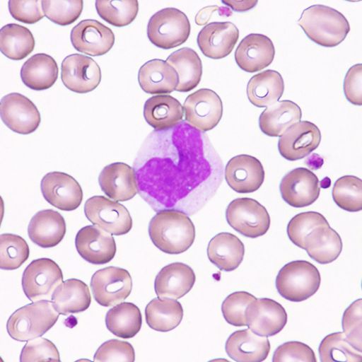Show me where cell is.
<instances>
[{"label":"cell","mask_w":362,"mask_h":362,"mask_svg":"<svg viewBox=\"0 0 362 362\" xmlns=\"http://www.w3.org/2000/svg\"><path fill=\"white\" fill-rule=\"evenodd\" d=\"M320 274L312 263L293 261L286 264L276 279L280 295L293 303H300L312 297L319 289Z\"/></svg>","instance_id":"obj_5"},{"label":"cell","mask_w":362,"mask_h":362,"mask_svg":"<svg viewBox=\"0 0 362 362\" xmlns=\"http://www.w3.org/2000/svg\"><path fill=\"white\" fill-rule=\"evenodd\" d=\"M45 16L59 25H69L74 23L81 16L83 2L82 0L74 1H42Z\"/></svg>","instance_id":"obj_45"},{"label":"cell","mask_w":362,"mask_h":362,"mask_svg":"<svg viewBox=\"0 0 362 362\" xmlns=\"http://www.w3.org/2000/svg\"><path fill=\"white\" fill-rule=\"evenodd\" d=\"M20 360L21 362H59L60 358L54 344L39 337L28 341L21 351Z\"/></svg>","instance_id":"obj_46"},{"label":"cell","mask_w":362,"mask_h":362,"mask_svg":"<svg viewBox=\"0 0 362 362\" xmlns=\"http://www.w3.org/2000/svg\"><path fill=\"white\" fill-rule=\"evenodd\" d=\"M35 47L34 36L29 29L16 23L5 25L0 31V50L8 58L21 60L31 54Z\"/></svg>","instance_id":"obj_38"},{"label":"cell","mask_w":362,"mask_h":362,"mask_svg":"<svg viewBox=\"0 0 362 362\" xmlns=\"http://www.w3.org/2000/svg\"><path fill=\"white\" fill-rule=\"evenodd\" d=\"M144 115L146 123L155 131H163L182 122L185 110L175 98L170 95H157L146 100Z\"/></svg>","instance_id":"obj_27"},{"label":"cell","mask_w":362,"mask_h":362,"mask_svg":"<svg viewBox=\"0 0 362 362\" xmlns=\"http://www.w3.org/2000/svg\"><path fill=\"white\" fill-rule=\"evenodd\" d=\"M0 115L11 130L22 135L34 133L41 123V116L37 106L18 93L8 95L2 99Z\"/></svg>","instance_id":"obj_12"},{"label":"cell","mask_w":362,"mask_h":362,"mask_svg":"<svg viewBox=\"0 0 362 362\" xmlns=\"http://www.w3.org/2000/svg\"><path fill=\"white\" fill-rule=\"evenodd\" d=\"M329 226L325 218L319 213L307 212L298 214L289 222L287 233L292 243L305 250V240L317 228Z\"/></svg>","instance_id":"obj_43"},{"label":"cell","mask_w":362,"mask_h":362,"mask_svg":"<svg viewBox=\"0 0 362 362\" xmlns=\"http://www.w3.org/2000/svg\"><path fill=\"white\" fill-rule=\"evenodd\" d=\"M225 177L227 184L233 191L239 194H250L262 187L264 180V170L257 158L240 155L228 163Z\"/></svg>","instance_id":"obj_20"},{"label":"cell","mask_w":362,"mask_h":362,"mask_svg":"<svg viewBox=\"0 0 362 362\" xmlns=\"http://www.w3.org/2000/svg\"><path fill=\"white\" fill-rule=\"evenodd\" d=\"M96 9L102 19L108 23L123 27L131 24L136 19L139 12V3L136 0H98Z\"/></svg>","instance_id":"obj_41"},{"label":"cell","mask_w":362,"mask_h":362,"mask_svg":"<svg viewBox=\"0 0 362 362\" xmlns=\"http://www.w3.org/2000/svg\"><path fill=\"white\" fill-rule=\"evenodd\" d=\"M62 79L72 92L86 94L93 92L100 85L102 74L100 66L93 58L74 54L64 60Z\"/></svg>","instance_id":"obj_13"},{"label":"cell","mask_w":362,"mask_h":362,"mask_svg":"<svg viewBox=\"0 0 362 362\" xmlns=\"http://www.w3.org/2000/svg\"><path fill=\"white\" fill-rule=\"evenodd\" d=\"M59 314L49 300L28 305L16 310L9 318L7 324L8 334L18 341L41 337L55 325Z\"/></svg>","instance_id":"obj_4"},{"label":"cell","mask_w":362,"mask_h":362,"mask_svg":"<svg viewBox=\"0 0 362 362\" xmlns=\"http://www.w3.org/2000/svg\"><path fill=\"white\" fill-rule=\"evenodd\" d=\"M52 300L60 315H69L88 309L92 296L86 284L78 279H69L57 287Z\"/></svg>","instance_id":"obj_32"},{"label":"cell","mask_w":362,"mask_h":362,"mask_svg":"<svg viewBox=\"0 0 362 362\" xmlns=\"http://www.w3.org/2000/svg\"><path fill=\"white\" fill-rule=\"evenodd\" d=\"M71 40L78 52L90 56H101L107 53L115 43L112 30L96 20H84L71 31Z\"/></svg>","instance_id":"obj_19"},{"label":"cell","mask_w":362,"mask_h":362,"mask_svg":"<svg viewBox=\"0 0 362 362\" xmlns=\"http://www.w3.org/2000/svg\"><path fill=\"white\" fill-rule=\"evenodd\" d=\"M257 2L256 0L255 1H225L223 0L222 3L227 6H229L233 11L235 12H247L252 9H253L257 5Z\"/></svg>","instance_id":"obj_52"},{"label":"cell","mask_w":362,"mask_h":362,"mask_svg":"<svg viewBox=\"0 0 362 362\" xmlns=\"http://www.w3.org/2000/svg\"><path fill=\"white\" fill-rule=\"evenodd\" d=\"M63 282L62 269L55 262L47 258L31 262L25 268L22 278L23 291L33 303L52 298L55 290Z\"/></svg>","instance_id":"obj_8"},{"label":"cell","mask_w":362,"mask_h":362,"mask_svg":"<svg viewBox=\"0 0 362 362\" xmlns=\"http://www.w3.org/2000/svg\"><path fill=\"white\" fill-rule=\"evenodd\" d=\"M191 33V24L182 11L173 8H165L150 18L147 36L156 47L170 49L185 44Z\"/></svg>","instance_id":"obj_6"},{"label":"cell","mask_w":362,"mask_h":362,"mask_svg":"<svg viewBox=\"0 0 362 362\" xmlns=\"http://www.w3.org/2000/svg\"><path fill=\"white\" fill-rule=\"evenodd\" d=\"M84 213L90 223L112 235H125L130 232L133 226L128 209L122 204L103 196L88 199L84 206Z\"/></svg>","instance_id":"obj_9"},{"label":"cell","mask_w":362,"mask_h":362,"mask_svg":"<svg viewBox=\"0 0 362 362\" xmlns=\"http://www.w3.org/2000/svg\"><path fill=\"white\" fill-rule=\"evenodd\" d=\"M321 132L316 125L299 122L293 125L281 136L279 141V153L289 161L305 158L319 146Z\"/></svg>","instance_id":"obj_17"},{"label":"cell","mask_w":362,"mask_h":362,"mask_svg":"<svg viewBox=\"0 0 362 362\" xmlns=\"http://www.w3.org/2000/svg\"><path fill=\"white\" fill-rule=\"evenodd\" d=\"M95 361H135V351L128 342L110 340L104 343L97 351Z\"/></svg>","instance_id":"obj_48"},{"label":"cell","mask_w":362,"mask_h":362,"mask_svg":"<svg viewBox=\"0 0 362 362\" xmlns=\"http://www.w3.org/2000/svg\"><path fill=\"white\" fill-rule=\"evenodd\" d=\"M103 192L115 202H127L138 194L136 173L123 163L106 166L99 177Z\"/></svg>","instance_id":"obj_23"},{"label":"cell","mask_w":362,"mask_h":362,"mask_svg":"<svg viewBox=\"0 0 362 362\" xmlns=\"http://www.w3.org/2000/svg\"><path fill=\"white\" fill-rule=\"evenodd\" d=\"M138 194L156 213L196 214L220 187L223 165L208 136L186 122L154 131L135 158Z\"/></svg>","instance_id":"obj_1"},{"label":"cell","mask_w":362,"mask_h":362,"mask_svg":"<svg viewBox=\"0 0 362 362\" xmlns=\"http://www.w3.org/2000/svg\"><path fill=\"white\" fill-rule=\"evenodd\" d=\"M301 110L290 100L277 102L260 115L259 128L268 136L280 137L293 125L300 122Z\"/></svg>","instance_id":"obj_30"},{"label":"cell","mask_w":362,"mask_h":362,"mask_svg":"<svg viewBox=\"0 0 362 362\" xmlns=\"http://www.w3.org/2000/svg\"><path fill=\"white\" fill-rule=\"evenodd\" d=\"M267 338L259 336L250 329L237 330L226 341V350L232 359L238 362H261L270 351Z\"/></svg>","instance_id":"obj_25"},{"label":"cell","mask_w":362,"mask_h":362,"mask_svg":"<svg viewBox=\"0 0 362 362\" xmlns=\"http://www.w3.org/2000/svg\"><path fill=\"white\" fill-rule=\"evenodd\" d=\"M76 247L80 256L94 264H105L116 254L115 240L111 233L98 226L81 228L76 237Z\"/></svg>","instance_id":"obj_18"},{"label":"cell","mask_w":362,"mask_h":362,"mask_svg":"<svg viewBox=\"0 0 362 362\" xmlns=\"http://www.w3.org/2000/svg\"><path fill=\"white\" fill-rule=\"evenodd\" d=\"M361 307L362 300L354 301L345 311L342 326L347 341L361 352Z\"/></svg>","instance_id":"obj_47"},{"label":"cell","mask_w":362,"mask_h":362,"mask_svg":"<svg viewBox=\"0 0 362 362\" xmlns=\"http://www.w3.org/2000/svg\"><path fill=\"white\" fill-rule=\"evenodd\" d=\"M226 220L235 230L250 238L262 236L270 227V217L265 207L250 198L232 201L226 209Z\"/></svg>","instance_id":"obj_7"},{"label":"cell","mask_w":362,"mask_h":362,"mask_svg":"<svg viewBox=\"0 0 362 362\" xmlns=\"http://www.w3.org/2000/svg\"><path fill=\"white\" fill-rule=\"evenodd\" d=\"M105 322L112 334L128 339L134 338L140 331L142 317L141 311L134 304L125 303L110 310Z\"/></svg>","instance_id":"obj_37"},{"label":"cell","mask_w":362,"mask_h":362,"mask_svg":"<svg viewBox=\"0 0 362 362\" xmlns=\"http://www.w3.org/2000/svg\"><path fill=\"white\" fill-rule=\"evenodd\" d=\"M178 76L175 69L163 59H155L139 70V82L144 92L149 95H167L175 90Z\"/></svg>","instance_id":"obj_28"},{"label":"cell","mask_w":362,"mask_h":362,"mask_svg":"<svg viewBox=\"0 0 362 362\" xmlns=\"http://www.w3.org/2000/svg\"><path fill=\"white\" fill-rule=\"evenodd\" d=\"M238 38V29L233 23L214 22L201 30L197 44L204 56L220 59L231 53Z\"/></svg>","instance_id":"obj_21"},{"label":"cell","mask_w":362,"mask_h":362,"mask_svg":"<svg viewBox=\"0 0 362 362\" xmlns=\"http://www.w3.org/2000/svg\"><path fill=\"white\" fill-rule=\"evenodd\" d=\"M245 247L236 235L221 233L209 241L207 255L209 261L221 270L231 272L243 262Z\"/></svg>","instance_id":"obj_29"},{"label":"cell","mask_w":362,"mask_h":362,"mask_svg":"<svg viewBox=\"0 0 362 362\" xmlns=\"http://www.w3.org/2000/svg\"><path fill=\"white\" fill-rule=\"evenodd\" d=\"M298 24L315 43L324 47H335L344 41L350 32L346 17L338 11L322 5L305 10Z\"/></svg>","instance_id":"obj_3"},{"label":"cell","mask_w":362,"mask_h":362,"mask_svg":"<svg viewBox=\"0 0 362 362\" xmlns=\"http://www.w3.org/2000/svg\"><path fill=\"white\" fill-rule=\"evenodd\" d=\"M59 74L57 64L53 57L47 54H37L29 58L21 71L24 84L37 90L51 88Z\"/></svg>","instance_id":"obj_35"},{"label":"cell","mask_w":362,"mask_h":362,"mask_svg":"<svg viewBox=\"0 0 362 362\" xmlns=\"http://www.w3.org/2000/svg\"><path fill=\"white\" fill-rule=\"evenodd\" d=\"M176 71L178 83L177 92L189 93L200 83L202 64L198 54L191 48H182L173 52L166 62Z\"/></svg>","instance_id":"obj_33"},{"label":"cell","mask_w":362,"mask_h":362,"mask_svg":"<svg viewBox=\"0 0 362 362\" xmlns=\"http://www.w3.org/2000/svg\"><path fill=\"white\" fill-rule=\"evenodd\" d=\"M285 84L277 71L267 70L254 76L248 83L247 93L250 103L257 107H268L282 98Z\"/></svg>","instance_id":"obj_31"},{"label":"cell","mask_w":362,"mask_h":362,"mask_svg":"<svg viewBox=\"0 0 362 362\" xmlns=\"http://www.w3.org/2000/svg\"><path fill=\"white\" fill-rule=\"evenodd\" d=\"M322 362H361V352L352 346L344 333H335L326 337L319 347Z\"/></svg>","instance_id":"obj_39"},{"label":"cell","mask_w":362,"mask_h":362,"mask_svg":"<svg viewBox=\"0 0 362 362\" xmlns=\"http://www.w3.org/2000/svg\"><path fill=\"white\" fill-rule=\"evenodd\" d=\"M256 299L246 291H237L229 295L222 305V313L226 322L235 327L247 326L246 310Z\"/></svg>","instance_id":"obj_44"},{"label":"cell","mask_w":362,"mask_h":362,"mask_svg":"<svg viewBox=\"0 0 362 362\" xmlns=\"http://www.w3.org/2000/svg\"><path fill=\"white\" fill-rule=\"evenodd\" d=\"M195 282L192 268L184 263L175 262L160 270L155 281V289L158 297L176 300L188 293Z\"/></svg>","instance_id":"obj_24"},{"label":"cell","mask_w":362,"mask_h":362,"mask_svg":"<svg viewBox=\"0 0 362 362\" xmlns=\"http://www.w3.org/2000/svg\"><path fill=\"white\" fill-rule=\"evenodd\" d=\"M9 11L14 19L27 24H34L45 16L42 1H21L11 0Z\"/></svg>","instance_id":"obj_50"},{"label":"cell","mask_w":362,"mask_h":362,"mask_svg":"<svg viewBox=\"0 0 362 362\" xmlns=\"http://www.w3.org/2000/svg\"><path fill=\"white\" fill-rule=\"evenodd\" d=\"M132 286L129 272L115 267L97 271L90 281L95 299L106 308L123 303L131 294Z\"/></svg>","instance_id":"obj_10"},{"label":"cell","mask_w":362,"mask_h":362,"mask_svg":"<svg viewBox=\"0 0 362 362\" xmlns=\"http://www.w3.org/2000/svg\"><path fill=\"white\" fill-rule=\"evenodd\" d=\"M148 234L154 245L169 255L187 251L195 240V227L188 216L180 211L166 209L151 220Z\"/></svg>","instance_id":"obj_2"},{"label":"cell","mask_w":362,"mask_h":362,"mask_svg":"<svg viewBox=\"0 0 362 362\" xmlns=\"http://www.w3.org/2000/svg\"><path fill=\"white\" fill-rule=\"evenodd\" d=\"M280 192L283 199L290 206L296 208L308 206L319 198L320 180L309 169L296 168L284 177Z\"/></svg>","instance_id":"obj_15"},{"label":"cell","mask_w":362,"mask_h":362,"mask_svg":"<svg viewBox=\"0 0 362 362\" xmlns=\"http://www.w3.org/2000/svg\"><path fill=\"white\" fill-rule=\"evenodd\" d=\"M246 320L255 334L270 337L282 331L287 323L288 315L277 301L267 298H256L246 310Z\"/></svg>","instance_id":"obj_14"},{"label":"cell","mask_w":362,"mask_h":362,"mask_svg":"<svg viewBox=\"0 0 362 362\" xmlns=\"http://www.w3.org/2000/svg\"><path fill=\"white\" fill-rule=\"evenodd\" d=\"M275 54L274 45L269 38L260 34H251L240 42L235 59L240 69L255 73L270 66Z\"/></svg>","instance_id":"obj_22"},{"label":"cell","mask_w":362,"mask_h":362,"mask_svg":"<svg viewBox=\"0 0 362 362\" xmlns=\"http://www.w3.org/2000/svg\"><path fill=\"white\" fill-rule=\"evenodd\" d=\"M305 245L309 256L322 264L337 260L343 250L339 234L329 226L315 228L306 238Z\"/></svg>","instance_id":"obj_34"},{"label":"cell","mask_w":362,"mask_h":362,"mask_svg":"<svg viewBox=\"0 0 362 362\" xmlns=\"http://www.w3.org/2000/svg\"><path fill=\"white\" fill-rule=\"evenodd\" d=\"M273 361H311L317 358L313 350L308 345L298 341H290L280 346L275 351Z\"/></svg>","instance_id":"obj_49"},{"label":"cell","mask_w":362,"mask_h":362,"mask_svg":"<svg viewBox=\"0 0 362 362\" xmlns=\"http://www.w3.org/2000/svg\"><path fill=\"white\" fill-rule=\"evenodd\" d=\"M219 10L220 8L218 6H210L202 9L196 16V23L199 25H206L209 22L211 16H212L215 11Z\"/></svg>","instance_id":"obj_53"},{"label":"cell","mask_w":362,"mask_h":362,"mask_svg":"<svg viewBox=\"0 0 362 362\" xmlns=\"http://www.w3.org/2000/svg\"><path fill=\"white\" fill-rule=\"evenodd\" d=\"M145 315L151 328L158 332H169L182 321L184 310L175 299L157 298L148 304Z\"/></svg>","instance_id":"obj_36"},{"label":"cell","mask_w":362,"mask_h":362,"mask_svg":"<svg viewBox=\"0 0 362 362\" xmlns=\"http://www.w3.org/2000/svg\"><path fill=\"white\" fill-rule=\"evenodd\" d=\"M187 123L201 132L214 129L223 116V103L213 90L201 88L190 95L184 105Z\"/></svg>","instance_id":"obj_11"},{"label":"cell","mask_w":362,"mask_h":362,"mask_svg":"<svg viewBox=\"0 0 362 362\" xmlns=\"http://www.w3.org/2000/svg\"><path fill=\"white\" fill-rule=\"evenodd\" d=\"M44 198L51 205L63 211H73L83 201V190L72 176L62 172L49 173L42 180Z\"/></svg>","instance_id":"obj_16"},{"label":"cell","mask_w":362,"mask_h":362,"mask_svg":"<svg viewBox=\"0 0 362 362\" xmlns=\"http://www.w3.org/2000/svg\"><path fill=\"white\" fill-rule=\"evenodd\" d=\"M28 236L42 248H52L62 243L66 233V221L53 209L40 211L31 220L28 228Z\"/></svg>","instance_id":"obj_26"},{"label":"cell","mask_w":362,"mask_h":362,"mask_svg":"<svg viewBox=\"0 0 362 362\" xmlns=\"http://www.w3.org/2000/svg\"><path fill=\"white\" fill-rule=\"evenodd\" d=\"M361 81L362 65L357 64L348 71L344 83V94L347 100L357 106L362 105Z\"/></svg>","instance_id":"obj_51"},{"label":"cell","mask_w":362,"mask_h":362,"mask_svg":"<svg viewBox=\"0 0 362 362\" xmlns=\"http://www.w3.org/2000/svg\"><path fill=\"white\" fill-rule=\"evenodd\" d=\"M333 199L336 204L348 212H359L362 209V180L354 175H345L337 180Z\"/></svg>","instance_id":"obj_40"},{"label":"cell","mask_w":362,"mask_h":362,"mask_svg":"<svg viewBox=\"0 0 362 362\" xmlns=\"http://www.w3.org/2000/svg\"><path fill=\"white\" fill-rule=\"evenodd\" d=\"M0 267L6 270L19 268L30 255L26 241L21 236L12 233H5L0 236Z\"/></svg>","instance_id":"obj_42"}]
</instances>
